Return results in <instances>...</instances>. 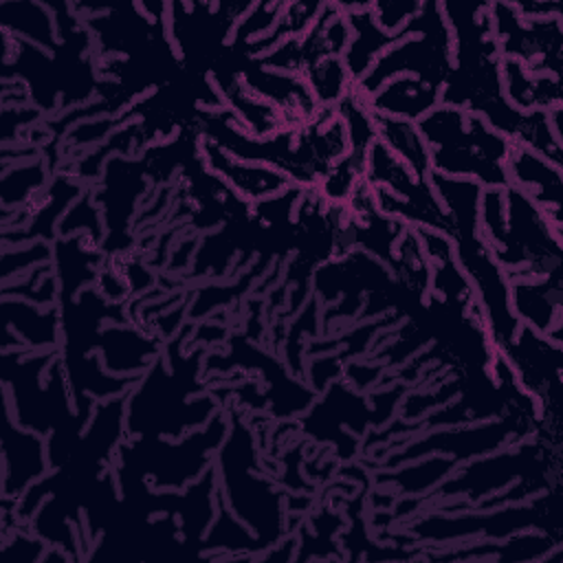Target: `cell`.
I'll list each match as a JSON object with an SVG mask.
<instances>
[{
    "label": "cell",
    "instance_id": "cell-1",
    "mask_svg": "<svg viewBox=\"0 0 563 563\" xmlns=\"http://www.w3.org/2000/svg\"><path fill=\"white\" fill-rule=\"evenodd\" d=\"M416 125L429 147L431 172L475 180L482 189L508 187L506 163L515 143L482 117L440 103Z\"/></svg>",
    "mask_w": 563,
    "mask_h": 563
},
{
    "label": "cell",
    "instance_id": "cell-2",
    "mask_svg": "<svg viewBox=\"0 0 563 563\" xmlns=\"http://www.w3.org/2000/svg\"><path fill=\"white\" fill-rule=\"evenodd\" d=\"M453 70V33L440 2H422L420 11L407 22L405 37L389 46L372 68L354 84V90L369 97L385 81L398 75L418 77L442 88Z\"/></svg>",
    "mask_w": 563,
    "mask_h": 563
},
{
    "label": "cell",
    "instance_id": "cell-3",
    "mask_svg": "<svg viewBox=\"0 0 563 563\" xmlns=\"http://www.w3.org/2000/svg\"><path fill=\"white\" fill-rule=\"evenodd\" d=\"M504 196L506 238L493 249V255L508 277H543L563 268V222L552 220L510 185L504 189Z\"/></svg>",
    "mask_w": 563,
    "mask_h": 563
},
{
    "label": "cell",
    "instance_id": "cell-4",
    "mask_svg": "<svg viewBox=\"0 0 563 563\" xmlns=\"http://www.w3.org/2000/svg\"><path fill=\"white\" fill-rule=\"evenodd\" d=\"M453 251L475 292L490 343L499 352L517 336L521 328L510 306V277L479 235V229L455 233Z\"/></svg>",
    "mask_w": 563,
    "mask_h": 563
},
{
    "label": "cell",
    "instance_id": "cell-5",
    "mask_svg": "<svg viewBox=\"0 0 563 563\" xmlns=\"http://www.w3.org/2000/svg\"><path fill=\"white\" fill-rule=\"evenodd\" d=\"M563 343L552 341L526 325L517 336L499 350L508 361L519 389L534 402L539 422L548 420L559 424L561 411V369H563Z\"/></svg>",
    "mask_w": 563,
    "mask_h": 563
},
{
    "label": "cell",
    "instance_id": "cell-6",
    "mask_svg": "<svg viewBox=\"0 0 563 563\" xmlns=\"http://www.w3.org/2000/svg\"><path fill=\"white\" fill-rule=\"evenodd\" d=\"M490 20L501 57L517 59L537 73L561 77V15L526 20L512 9L510 2H490Z\"/></svg>",
    "mask_w": 563,
    "mask_h": 563
},
{
    "label": "cell",
    "instance_id": "cell-7",
    "mask_svg": "<svg viewBox=\"0 0 563 563\" xmlns=\"http://www.w3.org/2000/svg\"><path fill=\"white\" fill-rule=\"evenodd\" d=\"M198 154L205 167L251 207L292 187L286 174L268 165L240 161L207 136H198Z\"/></svg>",
    "mask_w": 563,
    "mask_h": 563
},
{
    "label": "cell",
    "instance_id": "cell-8",
    "mask_svg": "<svg viewBox=\"0 0 563 563\" xmlns=\"http://www.w3.org/2000/svg\"><path fill=\"white\" fill-rule=\"evenodd\" d=\"M510 306L521 325L563 343V275L561 268L543 277L510 279Z\"/></svg>",
    "mask_w": 563,
    "mask_h": 563
},
{
    "label": "cell",
    "instance_id": "cell-9",
    "mask_svg": "<svg viewBox=\"0 0 563 563\" xmlns=\"http://www.w3.org/2000/svg\"><path fill=\"white\" fill-rule=\"evenodd\" d=\"M508 185L528 196L537 207H541L552 220L563 222V167L554 165L539 154L512 145L508 163Z\"/></svg>",
    "mask_w": 563,
    "mask_h": 563
},
{
    "label": "cell",
    "instance_id": "cell-10",
    "mask_svg": "<svg viewBox=\"0 0 563 563\" xmlns=\"http://www.w3.org/2000/svg\"><path fill=\"white\" fill-rule=\"evenodd\" d=\"M339 7L347 13L352 33L347 51L343 53V62L356 84L389 46L405 37V29L400 33L383 31L369 11V2H339Z\"/></svg>",
    "mask_w": 563,
    "mask_h": 563
},
{
    "label": "cell",
    "instance_id": "cell-11",
    "mask_svg": "<svg viewBox=\"0 0 563 563\" xmlns=\"http://www.w3.org/2000/svg\"><path fill=\"white\" fill-rule=\"evenodd\" d=\"M365 99L374 114L418 123L424 114L442 103V88H435L411 75H398L385 81Z\"/></svg>",
    "mask_w": 563,
    "mask_h": 563
},
{
    "label": "cell",
    "instance_id": "cell-12",
    "mask_svg": "<svg viewBox=\"0 0 563 563\" xmlns=\"http://www.w3.org/2000/svg\"><path fill=\"white\" fill-rule=\"evenodd\" d=\"M501 84L506 99L521 112H550L563 106L561 77L537 73L517 59L501 57Z\"/></svg>",
    "mask_w": 563,
    "mask_h": 563
},
{
    "label": "cell",
    "instance_id": "cell-13",
    "mask_svg": "<svg viewBox=\"0 0 563 563\" xmlns=\"http://www.w3.org/2000/svg\"><path fill=\"white\" fill-rule=\"evenodd\" d=\"M44 457V444L37 435L15 429V442H11V438L4 433V495H22L31 479L42 477L48 466Z\"/></svg>",
    "mask_w": 563,
    "mask_h": 563
},
{
    "label": "cell",
    "instance_id": "cell-14",
    "mask_svg": "<svg viewBox=\"0 0 563 563\" xmlns=\"http://www.w3.org/2000/svg\"><path fill=\"white\" fill-rule=\"evenodd\" d=\"M378 141L398 158L402 161L418 178L431 176V156L429 147L418 130L416 123L391 119L385 114H374Z\"/></svg>",
    "mask_w": 563,
    "mask_h": 563
},
{
    "label": "cell",
    "instance_id": "cell-15",
    "mask_svg": "<svg viewBox=\"0 0 563 563\" xmlns=\"http://www.w3.org/2000/svg\"><path fill=\"white\" fill-rule=\"evenodd\" d=\"M301 77L321 108H336L354 90V79L350 77L343 57L336 55L314 62Z\"/></svg>",
    "mask_w": 563,
    "mask_h": 563
},
{
    "label": "cell",
    "instance_id": "cell-16",
    "mask_svg": "<svg viewBox=\"0 0 563 563\" xmlns=\"http://www.w3.org/2000/svg\"><path fill=\"white\" fill-rule=\"evenodd\" d=\"M286 2H257L238 20L231 37V46H240L253 40H260L273 31Z\"/></svg>",
    "mask_w": 563,
    "mask_h": 563
},
{
    "label": "cell",
    "instance_id": "cell-17",
    "mask_svg": "<svg viewBox=\"0 0 563 563\" xmlns=\"http://www.w3.org/2000/svg\"><path fill=\"white\" fill-rule=\"evenodd\" d=\"M422 2H396V0H387V2H369V11L374 15V20L378 22V26L387 33H400L407 22L420 11Z\"/></svg>",
    "mask_w": 563,
    "mask_h": 563
}]
</instances>
